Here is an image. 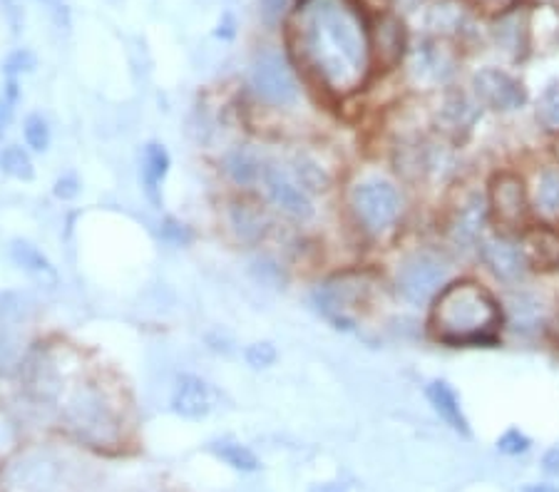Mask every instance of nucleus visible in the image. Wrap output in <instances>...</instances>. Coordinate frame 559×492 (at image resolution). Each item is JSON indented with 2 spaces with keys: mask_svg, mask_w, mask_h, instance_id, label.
I'll use <instances>...</instances> for the list:
<instances>
[{
  "mask_svg": "<svg viewBox=\"0 0 559 492\" xmlns=\"http://www.w3.org/2000/svg\"><path fill=\"white\" fill-rule=\"evenodd\" d=\"M292 45L306 73L333 95L356 93L371 75V31L354 0H301Z\"/></svg>",
  "mask_w": 559,
  "mask_h": 492,
  "instance_id": "nucleus-1",
  "label": "nucleus"
},
{
  "mask_svg": "<svg viewBox=\"0 0 559 492\" xmlns=\"http://www.w3.org/2000/svg\"><path fill=\"white\" fill-rule=\"evenodd\" d=\"M500 324V303L475 281L448 284L430 309V331L443 344L490 341Z\"/></svg>",
  "mask_w": 559,
  "mask_h": 492,
  "instance_id": "nucleus-2",
  "label": "nucleus"
},
{
  "mask_svg": "<svg viewBox=\"0 0 559 492\" xmlns=\"http://www.w3.org/2000/svg\"><path fill=\"white\" fill-rule=\"evenodd\" d=\"M62 420L70 433L95 447H105L120 441V410L112 398L97 383H80L62 408Z\"/></svg>",
  "mask_w": 559,
  "mask_h": 492,
  "instance_id": "nucleus-3",
  "label": "nucleus"
},
{
  "mask_svg": "<svg viewBox=\"0 0 559 492\" xmlns=\"http://www.w3.org/2000/svg\"><path fill=\"white\" fill-rule=\"evenodd\" d=\"M350 212L368 235H385L401 219L403 200L399 187L388 179H364L350 192Z\"/></svg>",
  "mask_w": 559,
  "mask_h": 492,
  "instance_id": "nucleus-4",
  "label": "nucleus"
},
{
  "mask_svg": "<svg viewBox=\"0 0 559 492\" xmlns=\"http://www.w3.org/2000/svg\"><path fill=\"white\" fill-rule=\"evenodd\" d=\"M450 264L436 252H413L401 262L395 274V289L408 303L436 301V297L448 286Z\"/></svg>",
  "mask_w": 559,
  "mask_h": 492,
  "instance_id": "nucleus-5",
  "label": "nucleus"
},
{
  "mask_svg": "<svg viewBox=\"0 0 559 492\" xmlns=\"http://www.w3.org/2000/svg\"><path fill=\"white\" fill-rule=\"evenodd\" d=\"M249 87L269 107H292L299 100V80L282 52L261 50L251 62Z\"/></svg>",
  "mask_w": 559,
  "mask_h": 492,
  "instance_id": "nucleus-6",
  "label": "nucleus"
},
{
  "mask_svg": "<svg viewBox=\"0 0 559 492\" xmlns=\"http://www.w3.org/2000/svg\"><path fill=\"white\" fill-rule=\"evenodd\" d=\"M360 299H364V284L354 281L350 276H336V279L323 281L311 293L313 307L319 309L321 316L344 331L356 326L354 307Z\"/></svg>",
  "mask_w": 559,
  "mask_h": 492,
  "instance_id": "nucleus-7",
  "label": "nucleus"
},
{
  "mask_svg": "<svg viewBox=\"0 0 559 492\" xmlns=\"http://www.w3.org/2000/svg\"><path fill=\"white\" fill-rule=\"evenodd\" d=\"M261 187H264L266 200L274 207L292 219H311L313 217V202L311 192L294 177V172L278 167L266 165L264 177H261Z\"/></svg>",
  "mask_w": 559,
  "mask_h": 492,
  "instance_id": "nucleus-8",
  "label": "nucleus"
},
{
  "mask_svg": "<svg viewBox=\"0 0 559 492\" xmlns=\"http://www.w3.org/2000/svg\"><path fill=\"white\" fill-rule=\"evenodd\" d=\"M473 95L477 105L490 107L495 112L520 110L527 103L525 85L500 68H483L480 73H475Z\"/></svg>",
  "mask_w": 559,
  "mask_h": 492,
  "instance_id": "nucleus-9",
  "label": "nucleus"
},
{
  "mask_svg": "<svg viewBox=\"0 0 559 492\" xmlns=\"http://www.w3.org/2000/svg\"><path fill=\"white\" fill-rule=\"evenodd\" d=\"M492 217L502 227H520L527 217V194L522 179L512 172L495 175L488 196Z\"/></svg>",
  "mask_w": 559,
  "mask_h": 492,
  "instance_id": "nucleus-10",
  "label": "nucleus"
},
{
  "mask_svg": "<svg viewBox=\"0 0 559 492\" xmlns=\"http://www.w3.org/2000/svg\"><path fill=\"white\" fill-rule=\"evenodd\" d=\"M169 408H173L175 416L185 420H202L212 413L214 391L202 375L182 373L175 381L173 396H169Z\"/></svg>",
  "mask_w": 559,
  "mask_h": 492,
  "instance_id": "nucleus-11",
  "label": "nucleus"
},
{
  "mask_svg": "<svg viewBox=\"0 0 559 492\" xmlns=\"http://www.w3.org/2000/svg\"><path fill=\"white\" fill-rule=\"evenodd\" d=\"M480 254H483L485 266H488L490 272L504 284H515L520 279H525V274L530 272L525 249H522V244H515V241L504 237L485 239L480 247Z\"/></svg>",
  "mask_w": 559,
  "mask_h": 492,
  "instance_id": "nucleus-12",
  "label": "nucleus"
},
{
  "mask_svg": "<svg viewBox=\"0 0 559 492\" xmlns=\"http://www.w3.org/2000/svg\"><path fill=\"white\" fill-rule=\"evenodd\" d=\"M490 35L498 50L510 60H522L530 52V11L522 5L500 13L490 25Z\"/></svg>",
  "mask_w": 559,
  "mask_h": 492,
  "instance_id": "nucleus-13",
  "label": "nucleus"
},
{
  "mask_svg": "<svg viewBox=\"0 0 559 492\" xmlns=\"http://www.w3.org/2000/svg\"><path fill=\"white\" fill-rule=\"evenodd\" d=\"M227 224H229L234 239H237L239 244H247V247H257L259 241H264V237L269 235V227H272L266 212L261 209L259 204L245 200V196L229 202Z\"/></svg>",
  "mask_w": 559,
  "mask_h": 492,
  "instance_id": "nucleus-14",
  "label": "nucleus"
},
{
  "mask_svg": "<svg viewBox=\"0 0 559 492\" xmlns=\"http://www.w3.org/2000/svg\"><path fill=\"white\" fill-rule=\"evenodd\" d=\"M173 169V155L162 142H147L140 155V184L147 200L159 207L162 204V184Z\"/></svg>",
  "mask_w": 559,
  "mask_h": 492,
  "instance_id": "nucleus-15",
  "label": "nucleus"
},
{
  "mask_svg": "<svg viewBox=\"0 0 559 492\" xmlns=\"http://www.w3.org/2000/svg\"><path fill=\"white\" fill-rule=\"evenodd\" d=\"M264 169H266V165L261 163V157L257 155V152L249 147H241V145L231 147L229 152H224V157H222L224 177H227L234 187H239V190H249V187L261 182Z\"/></svg>",
  "mask_w": 559,
  "mask_h": 492,
  "instance_id": "nucleus-16",
  "label": "nucleus"
},
{
  "mask_svg": "<svg viewBox=\"0 0 559 492\" xmlns=\"http://www.w3.org/2000/svg\"><path fill=\"white\" fill-rule=\"evenodd\" d=\"M371 50L373 60H381V65H385V70L399 65L405 52V31L399 17H381V23H378L376 31L371 33Z\"/></svg>",
  "mask_w": 559,
  "mask_h": 492,
  "instance_id": "nucleus-17",
  "label": "nucleus"
},
{
  "mask_svg": "<svg viewBox=\"0 0 559 492\" xmlns=\"http://www.w3.org/2000/svg\"><path fill=\"white\" fill-rule=\"evenodd\" d=\"M8 254H11V262L25 272L33 279H38L43 284H58V268L56 264L50 262L48 254L43 252L33 244L28 239H13L11 244H8Z\"/></svg>",
  "mask_w": 559,
  "mask_h": 492,
  "instance_id": "nucleus-18",
  "label": "nucleus"
},
{
  "mask_svg": "<svg viewBox=\"0 0 559 492\" xmlns=\"http://www.w3.org/2000/svg\"><path fill=\"white\" fill-rule=\"evenodd\" d=\"M426 396L430 400V406L436 408V413L445 420V423L453 428L460 435H471V423L463 413V406H460L457 393L453 391L448 381H430L426 388Z\"/></svg>",
  "mask_w": 559,
  "mask_h": 492,
  "instance_id": "nucleus-19",
  "label": "nucleus"
},
{
  "mask_svg": "<svg viewBox=\"0 0 559 492\" xmlns=\"http://www.w3.org/2000/svg\"><path fill=\"white\" fill-rule=\"evenodd\" d=\"M522 249L530 266L557 268L559 266V235L549 227H532L522 237Z\"/></svg>",
  "mask_w": 559,
  "mask_h": 492,
  "instance_id": "nucleus-20",
  "label": "nucleus"
},
{
  "mask_svg": "<svg viewBox=\"0 0 559 492\" xmlns=\"http://www.w3.org/2000/svg\"><path fill=\"white\" fill-rule=\"evenodd\" d=\"M510 311V326L518 331V334H535L537 328L545 324V309L543 301L532 293H518L508 303Z\"/></svg>",
  "mask_w": 559,
  "mask_h": 492,
  "instance_id": "nucleus-21",
  "label": "nucleus"
},
{
  "mask_svg": "<svg viewBox=\"0 0 559 492\" xmlns=\"http://www.w3.org/2000/svg\"><path fill=\"white\" fill-rule=\"evenodd\" d=\"M485 217H488V207H485L483 196H473L471 202L460 209L457 219L453 224V237L457 244H475L477 237H480Z\"/></svg>",
  "mask_w": 559,
  "mask_h": 492,
  "instance_id": "nucleus-22",
  "label": "nucleus"
},
{
  "mask_svg": "<svg viewBox=\"0 0 559 492\" xmlns=\"http://www.w3.org/2000/svg\"><path fill=\"white\" fill-rule=\"evenodd\" d=\"M210 453L216 460L229 465L231 470L257 472L261 468V460L257 458V453L251 451L249 445H241L237 441H214L210 443Z\"/></svg>",
  "mask_w": 559,
  "mask_h": 492,
  "instance_id": "nucleus-23",
  "label": "nucleus"
},
{
  "mask_svg": "<svg viewBox=\"0 0 559 492\" xmlns=\"http://www.w3.org/2000/svg\"><path fill=\"white\" fill-rule=\"evenodd\" d=\"M0 172L15 179V182H33L35 163L31 149L23 145H3L0 147Z\"/></svg>",
  "mask_w": 559,
  "mask_h": 492,
  "instance_id": "nucleus-24",
  "label": "nucleus"
},
{
  "mask_svg": "<svg viewBox=\"0 0 559 492\" xmlns=\"http://www.w3.org/2000/svg\"><path fill=\"white\" fill-rule=\"evenodd\" d=\"M443 122L448 130L453 132H460V130H471L475 120H477V107L467 100V97L463 93H453L448 95V100L443 105Z\"/></svg>",
  "mask_w": 559,
  "mask_h": 492,
  "instance_id": "nucleus-25",
  "label": "nucleus"
},
{
  "mask_svg": "<svg viewBox=\"0 0 559 492\" xmlns=\"http://www.w3.org/2000/svg\"><path fill=\"white\" fill-rule=\"evenodd\" d=\"M33 299L23 291H0V324L21 326L33 316Z\"/></svg>",
  "mask_w": 559,
  "mask_h": 492,
  "instance_id": "nucleus-26",
  "label": "nucleus"
},
{
  "mask_svg": "<svg viewBox=\"0 0 559 492\" xmlns=\"http://www.w3.org/2000/svg\"><path fill=\"white\" fill-rule=\"evenodd\" d=\"M23 140H25V147L35 152V155L48 152L52 145V128L48 118H43L40 112H31L28 118L23 120Z\"/></svg>",
  "mask_w": 559,
  "mask_h": 492,
  "instance_id": "nucleus-27",
  "label": "nucleus"
},
{
  "mask_svg": "<svg viewBox=\"0 0 559 492\" xmlns=\"http://www.w3.org/2000/svg\"><path fill=\"white\" fill-rule=\"evenodd\" d=\"M537 207L547 217L559 214V169H545L537 179Z\"/></svg>",
  "mask_w": 559,
  "mask_h": 492,
  "instance_id": "nucleus-28",
  "label": "nucleus"
},
{
  "mask_svg": "<svg viewBox=\"0 0 559 492\" xmlns=\"http://www.w3.org/2000/svg\"><path fill=\"white\" fill-rule=\"evenodd\" d=\"M537 122L547 132H559V83L549 85L537 103Z\"/></svg>",
  "mask_w": 559,
  "mask_h": 492,
  "instance_id": "nucleus-29",
  "label": "nucleus"
},
{
  "mask_svg": "<svg viewBox=\"0 0 559 492\" xmlns=\"http://www.w3.org/2000/svg\"><path fill=\"white\" fill-rule=\"evenodd\" d=\"M17 100H21V83L17 80H5V87L0 89V140H3V134L13 124Z\"/></svg>",
  "mask_w": 559,
  "mask_h": 492,
  "instance_id": "nucleus-30",
  "label": "nucleus"
},
{
  "mask_svg": "<svg viewBox=\"0 0 559 492\" xmlns=\"http://www.w3.org/2000/svg\"><path fill=\"white\" fill-rule=\"evenodd\" d=\"M35 68H38V58H35V52L28 48H17L5 58L3 75L5 80H17L21 75L33 73Z\"/></svg>",
  "mask_w": 559,
  "mask_h": 492,
  "instance_id": "nucleus-31",
  "label": "nucleus"
},
{
  "mask_svg": "<svg viewBox=\"0 0 559 492\" xmlns=\"http://www.w3.org/2000/svg\"><path fill=\"white\" fill-rule=\"evenodd\" d=\"M159 237L173 247H189L194 241V231L185 221H179L175 217H165L159 224Z\"/></svg>",
  "mask_w": 559,
  "mask_h": 492,
  "instance_id": "nucleus-32",
  "label": "nucleus"
},
{
  "mask_svg": "<svg viewBox=\"0 0 559 492\" xmlns=\"http://www.w3.org/2000/svg\"><path fill=\"white\" fill-rule=\"evenodd\" d=\"M278 351L272 341H257V344H249L247 351H245V361L251 365L254 371H266L272 369L276 363Z\"/></svg>",
  "mask_w": 559,
  "mask_h": 492,
  "instance_id": "nucleus-33",
  "label": "nucleus"
},
{
  "mask_svg": "<svg viewBox=\"0 0 559 492\" xmlns=\"http://www.w3.org/2000/svg\"><path fill=\"white\" fill-rule=\"evenodd\" d=\"M530 437L525 433H520L518 428H510L508 433H502L498 437V451L504 455H522L530 451Z\"/></svg>",
  "mask_w": 559,
  "mask_h": 492,
  "instance_id": "nucleus-34",
  "label": "nucleus"
},
{
  "mask_svg": "<svg viewBox=\"0 0 559 492\" xmlns=\"http://www.w3.org/2000/svg\"><path fill=\"white\" fill-rule=\"evenodd\" d=\"M80 187L83 184H80L78 175L66 172L56 179V184H52V194H56V200H60V202H72L80 194Z\"/></svg>",
  "mask_w": 559,
  "mask_h": 492,
  "instance_id": "nucleus-35",
  "label": "nucleus"
},
{
  "mask_svg": "<svg viewBox=\"0 0 559 492\" xmlns=\"http://www.w3.org/2000/svg\"><path fill=\"white\" fill-rule=\"evenodd\" d=\"M286 0H259V13L269 25H276L284 17Z\"/></svg>",
  "mask_w": 559,
  "mask_h": 492,
  "instance_id": "nucleus-36",
  "label": "nucleus"
},
{
  "mask_svg": "<svg viewBox=\"0 0 559 492\" xmlns=\"http://www.w3.org/2000/svg\"><path fill=\"white\" fill-rule=\"evenodd\" d=\"M543 468H545V472H549V476H559V445L549 447V451L545 453Z\"/></svg>",
  "mask_w": 559,
  "mask_h": 492,
  "instance_id": "nucleus-37",
  "label": "nucleus"
},
{
  "mask_svg": "<svg viewBox=\"0 0 559 492\" xmlns=\"http://www.w3.org/2000/svg\"><path fill=\"white\" fill-rule=\"evenodd\" d=\"M522 492H559V488H555V485H547V482H543V485H539V482H535V485L522 488Z\"/></svg>",
  "mask_w": 559,
  "mask_h": 492,
  "instance_id": "nucleus-38",
  "label": "nucleus"
},
{
  "mask_svg": "<svg viewBox=\"0 0 559 492\" xmlns=\"http://www.w3.org/2000/svg\"><path fill=\"white\" fill-rule=\"evenodd\" d=\"M311 492H348V490L336 485V482H323V485H316Z\"/></svg>",
  "mask_w": 559,
  "mask_h": 492,
  "instance_id": "nucleus-39",
  "label": "nucleus"
},
{
  "mask_svg": "<svg viewBox=\"0 0 559 492\" xmlns=\"http://www.w3.org/2000/svg\"><path fill=\"white\" fill-rule=\"evenodd\" d=\"M552 336H555V341L559 344V313H557V319H555V324H552Z\"/></svg>",
  "mask_w": 559,
  "mask_h": 492,
  "instance_id": "nucleus-40",
  "label": "nucleus"
}]
</instances>
